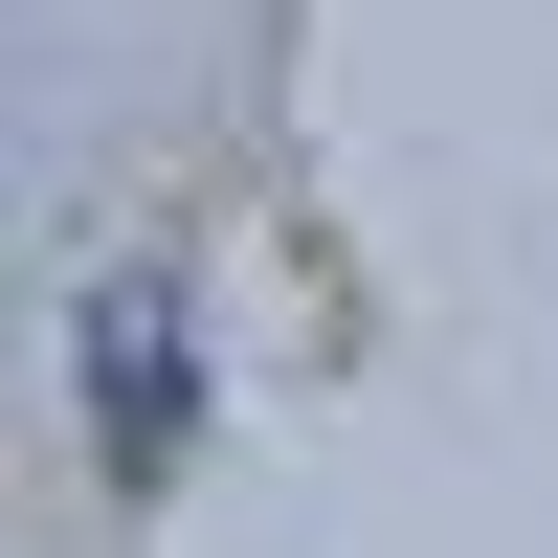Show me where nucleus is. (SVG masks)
Listing matches in <instances>:
<instances>
[{"mask_svg": "<svg viewBox=\"0 0 558 558\" xmlns=\"http://www.w3.org/2000/svg\"><path fill=\"white\" fill-rule=\"evenodd\" d=\"M89 402H112V470L157 492V470H179V425H202V357H179V291H157V268L89 313Z\"/></svg>", "mask_w": 558, "mask_h": 558, "instance_id": "obj_1", "label": "nucleus"}]
</instances>
